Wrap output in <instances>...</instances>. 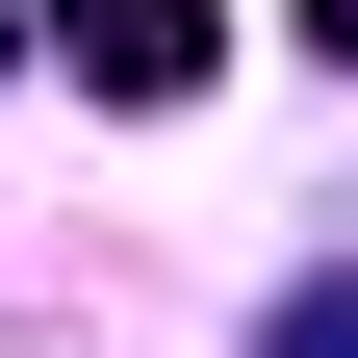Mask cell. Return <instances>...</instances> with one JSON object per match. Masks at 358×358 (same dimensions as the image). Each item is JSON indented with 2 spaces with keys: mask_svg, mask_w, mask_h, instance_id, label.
I'll return each mask as SVG.
<instances>
[{
  "mask_svg": "<svg viewBox=\"0 0 358 358\" xmlns=\"http://www.w3.org/2000/svg\"><path fill=\"white\" fill-rule=\"evenodd\" d=\"M52 52L103 77V103H205V52H231V0H52Z\"/></svg>",
  "mask_w": 358,
  "mask_h": 358,
  "instance_id": "obj_1",
  "label": "cell"
},
{
  "mask_svg": "<svg viewBox=\"0 0 358 358\" xmlns=\"http://www.w3.org/2000/svg\"><path fill=\"white\" fill-rule=\"evenodd\" d=\"M282 358H358V256H333V282H307V307H282Z\"/></svg>",
  "mask_w": 358,
  "mask_h": 358,
  "instance_id": "obj_2",
  "label": "cell"
},
{
  "mask_svg": "<svg viewBox=\"0 0 358 358\" xmlns=\"http://www.w3.org/2000/svg\"><path fill=\"white\" fill-rule=\"evenodd\" d=\"M307 52H333V77H358V0H307Z\"/></svg>",
  "mask_w": 358,
  "mask_h": 358,
  "instance_id": "obj_3",
  "label": "cell"
}]
</instances>
